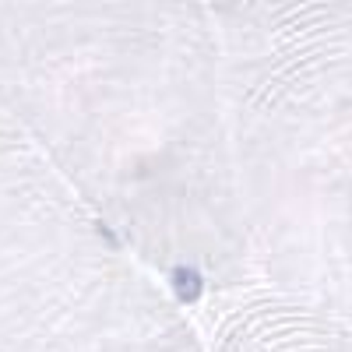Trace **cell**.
<instances>
[{"mask_svg": "<svg viewBox=\"0 0 352 352\" xmlns=\"http://www.w3.org/2000/svg\"><path fill=\"white\" fill-rule=\"evenodd\" d=\"M0 106L144 272L219 278L215 39L194 4H0Z\"/></svg>", "mask_w": 352, "mask_h": 352, "instance_id": "1", "label": "cell"}, {"mask_svg": "<svg viewBox=\"0 0 352 352\" xmlns=\"http://www.w3.org/2000/svg\"><path fill=\"white\" fill-rule=\"evenodd\" d=\"M0 106V352H204Z\"/></svg>", "mask_w": 352, "mask_h": 352, "instance_id": "2", "label": "cell"}]
</instances>
